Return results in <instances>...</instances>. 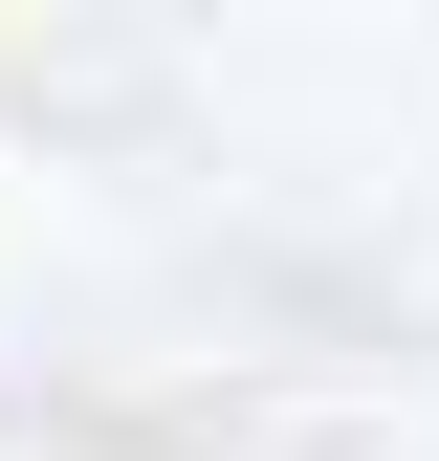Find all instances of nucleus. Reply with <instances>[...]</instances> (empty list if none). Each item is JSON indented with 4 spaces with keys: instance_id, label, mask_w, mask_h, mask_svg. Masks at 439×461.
I'll list each match as a JSON object with an SVG mask.
<instances>
[]
</instances>
